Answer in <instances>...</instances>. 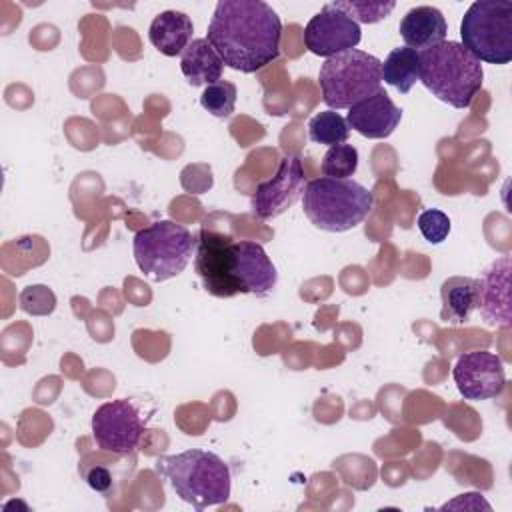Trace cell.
Wrapping results in <instances>:
<instances>
[{
  "label": "cell",
  "mask_w": 512,
  "mask_h": 512,
  "mask_svg": "<svg viewBox=\"0 0 512 512\" xmlns=\"http://www.w3.org/2000/svg\"><path fill=\"white\" fill-rule=\"evenodd\" d=\"M206 40L224 66L252 74L280 56L282 22L264 0H220L212 12Z\"/></svg>",
  "instance_id": "6da1fadb"
},
{
  "label": "cell",
  "mask_w": 512,
  "mask_h": 512,
  "mask_svg": "<svg viewBox=\"0 0 512 512\" xmlns=\"http://www.w3.org/2000/svg\"><path fill=\"white\" fill-rule=\"evenodd\" d=\"M194 270L208 294L232 298L254 294L266 298L278 282L276 266L254 240H232L222 232L200 230L196 238Z\"/></svg>",
  "instance_id": "7a4b0ae2"
},
{
  "label": "cell",
  "mask_w": 512,
  "mask_h": 512,
  "mask_svg": "<svg viewBox=\"0 0 512 512\" xmlns=\"http://www.w3.org/2000/svg\"><path fill=\"white\" fill-rule=\"evenodd\" d=\"M156 472L168 480L180 500L196 510L220 506L230 496V468L214 452L184 450L156 460Z\"/></svg>",
  "instance_id": "3957f363"
},
{
  "label": "cell",
  "mask_w": 512,
  "mask_h": 512,
  "mask_svg": "<svg viewBox=\"0 0 512 512\" xmlns=\"http://www.w3.org/2000/svg\"><path fill=\"white\" fill-rule=\"evenodd\" d=\"M420 82L438 100L464 110L482 88L484 68L460 42L444 40L420 52Z\"/></svg>",
  "instance_id": "277c9868"
},
{
  "label": "cell",
  "mask_w": 512,
  "mask_h": 512,
  "mask_svg": "<svg viewBox=\"0 0 512 512\" xmlns=\"http://www.w3.org/2000/svg\"><path fill=\"white\" fill-rule=\"evenodd\" d=\"M374 196L352 178L320 176L306 182L302 210L306 218L324 232H348L372 210Z\"/></svg>",
  "instance_id": "5b68a950"
},
{
  "label": "cell",
  "mask_w": 512,
  "mask_h": 512,
  "mask_svg": "<svg viewBox=\"0 0 512 512\" xmlns=\"http://www.w3.org/2000/svg\"><path fill=\"white\" fill-rule=\"evenodd\" d=\"M382 60L352 48L324 60L318 72L322 100L330 110L352 108L382 88Z\"/></svg>",
  "instance_id": "8992f818"
},
{
  "label": "cell",
  "mask_w": 512,
  "mask_h": 512,
  "mask_svg": "<svg viewBox=\"0 0 512 512\" xmlns=\"http://www.w3.org/2000/svg\"><path fill=\"white\" fill-rule=\"evenodd\" d=\"M196 252V238L192 232L174 220H158L134 234V260L154 282H164L178 276Z\"/></svg>",
  "instance_id": "52a82bcc"
},
{
  "label": "cell",
  "mask_w": 512,
  "mask_h": 512,
  "mask_svg": "<svg viewBox=\"0 0 512 512\" xmlns=\"http://www.w3.org/2000/svg\"><path fill=\"white\" fill-rule=\"evenodd\" d=\"M462 46L480 62L508 64L512 60V2L478 0L460 22Z\"/></svg>",
  "instance_id": "ba28073f"
},
{
  "label": "cell",
  "mask_w": 512,
  "mask_h": 512,
  "mask_svg": "<svg viewBox=\"0 0 512 512\" xmlns=\"http://www.w3.org/2000/svg\"><path fill=\"white\" fill-rule=\"evenodd\" d=\"M144 424L138 406L128 398L100 404L90 422L98 448L112 454H130L142 438Z\"/></svg>",
  "instance_id": "9c48e42d"
},
{
  "label": "cell",
  "mask_w": 512,
  "mask_h": 512,
  "mask_svg": "<svg viewBox=\"0 0 512 512\" xmlns=\"http://www.w3.org/2000/svg\"><path fill=\"white\" fill-rule=\"evenodd\" d=\"M306 188V176L302 158L286 154L280 160L272 178L260 182L250 196L252 214L260 220H270L286 212L296 200L302 198Z\"/></svg>",
  "instance_id": "30bf717a"
},
{
  "label": "cell",
  "mask_w": 512,
  "mask_h": 512,
  "mask_svg": "<svg viewBox=\"0 0 512 512\" xmlns=\"http://www.w3.org/2000/svg\"><path fill=\"white\" fill-rule=\"evenodd\" d=\"M360 38V24L354 22L346 12L338 10L332 2L324 4L322 10L316 12L304 28L306 48L322 58H330L356 48Z\"/></svg>",
  "instance_id": "8fae6325"
},
{
  "label": "cell",
  "mask_w": 512,
  "mask_h": 512,
  "mask_svg": "<svg viewBox=\"0 0 512 512\" xmlns=\"http://www.w3.org/2000/svg\"><path fill=\"white\" fill-rule=\"evenodd\" d=\"M452 378L464 400H490L504 390L506 370L498 354L472 350L456 360Z\"/></svg>",
  "instance_id": "7c38bea8"
},
{
  "label": "cell",
  "mask_w": 512,
  "mask_h": 512,
  "mask_svg": "<svg viewBox=\"0 0 512 512\" xmlns=\"http://www.w3.org/2000/svg\"><path fill=\"white\" fill-rule=\"evenodd\" d=\"M478 282L480 316L490 326H510V256L494 260Z\"/></svg>",
  "instance_id": "4fadbf2b"
},
{
  "label": "cell",
  "mask_w": 512,
  "mask_h": 512,
  "mask_svg": "<svg viewBox=\"0 0 512 512\" xmlns=\"http://www.w3.org/2000/svg\"><path fill=\"white\" fill-rule=\"evenodd\" d=\"M402 110L392 102V98L380 88L376 94L364 98L362 102L348 108L346 124L354 132L370 140L388 138L400 124Z\"/></svg>",
  "instance_id": "5bb4252c"
},
{
  "label": "cell",
  "mask_w": 512,
  "mask_h": 512,
  "mask_svg": "<svg viewBox=\"0 0 512 512\" xmlns=\"http://www.w3.org/2000/svg\"><path fill=\"white\" fill-rule=\"evenodd\" d=\"M400 36L404 44L416 52L428 50L446 40V18L434 6L410 8L400 20Z\"/></svg>",
  "instance_id": "9a60e30c"
},
{
  "label": "cell",
  "mask_w": 512,
  "mask_h": 512,
  "mask_svg": "<svg viewBox=\"0 0 512 512\" xmlns=\"http://www.w3.org/2000/svg\"><path fill=\"white\" fill-rule=\"evenodd\" d=\"M192 32L194 24L186 12L164 10L154 16L148 28V38L160 54L180 56L192 42Z\"/></svg>",
  "instance_id": "2e32d148"
},
{
  "label": "cell",
  "mask_w": 512,
  "mask_h": 512,
  "mask_svg": "<svg viewBox=\"0 0 512 512\" xmlns=\"http://www.w3.org/2000/svg\"><path fill=\"white\" fill-rule=\"evenodd\" d=\"M180 70L190 86H208L222 80L224 62L206 38H194L180 54Z\"/></svg>",
  "instance_id": "e0dca14e"
},
{
  "label": "cell",
  "mask_w": 512,
  "mask_h": 512,
  "mask_svg": "<svg viewBox=\"0 0 512 512\" xmlns=\"http://www.w3.org/2000/svg\"><path fill=\"white\" fill-rule=\"evenodd\" d=\"M440 318L448 324H464L478 308V282L470 276H452L440 286Z\"/></svg>",
  "instance_id": "ac0fdd59"
},
{
  "label": "cell",
  "mask_w": 512,
  "mask_h": 512,
  "mask_svg": "<svg viewBox=\"0 0 512 512\" xmlns=\"http://www.w3.org/2000/svg\"><path fill=\"white\" fill-rule=\"evenodd\" d=\"M382 80L394 86L400 94H408L416 82H420V52L398 46L388 52L382 62Z\"/></svg>",
  "instance_id": "d6986e66"
},
{
  "label": "cell",
  "mask_w": 512,
  "mask_h": 512,
  "mask_svg": "<svg viewBox=\"0 0 512 512\" xmlns=\"http://www.w3.org/2000/svg\"><path fill=\"white\" fill-rule=\"evenodd\" d=\"M308 136L312 142L330 148L336 144H344L350 136V128L346 124V118H342L336 110H324L310 118Z\"/></svg>",
  "instance_id": "ffe728a7"
},
{
  "label": "cell",
  "mask_w": 512,
  "mask_h": 512,
  "mask_svg": "<svg viewBox=\"0 0 512 512\" xmlns=\"http://www.w3.org/2000/svg\"><path fill=\"white\" fill-rule=\"evenodd\" d=\"M236 96L238 90L234 82L218 80L204 88V92L200 94V106L216 118H228L234 112Z\"/></svg>",
  "instance_id": "44dd1931"
},
{
  "label": "cell",
  "mask_w": 512,
  "mask_h": 512,
  "mask_svg": "<svg viewBox=\"0 0 512 512\" xmlns=\"http://www.w3.org/2000/svg\"><path fill=\"white\" fill-rule=\"evenodd\" d=\"M322 174L330 178H350L358 170V150L352 144L330 146L322 158Z\"/></svg>",
  "instance_id": "7402d4cb"
},
{
  "label": "cell",
  "mask_w": 512,
  "mask_h": 512,
  "mask_svg": "<svg viewBox=\"0 0 512 512\" xmlns=\"http://www.w3.org/2000/svg\"><path fill=\"white\" fill-rule=\"evenodd\" d=\"M416 226L428 244H442L450 234V218L438 208H426L418 214Z\"/></svg>",
  "instance_id": "603a6c76"
},
{
  "label": "cell",
  "mask_w": 512,
  "mask_h": 512,
  "mask_svg": "<svg viewBox=\"0 0 512 512\" xmlns=\"http://www.w3.org/2000/svg\"><path fill=\"white\" fill-rule=\"evenodd\" d=\"M338 10L346 12L354 22H364V24H374L382 18H386L394 10V2H356V0H346V2H332Z\"/></svg>",
  "instance_id": "cb8c5ba5"
},
{
  "label": "cell",
  "mask_w": 512,
  "mask_h": 512,
  "mask_svg": "<svg viewBox=\"0 0 512 512\" xmlns=\"http://www.w3.org/2000/svg\"><path fill=\"white\" fill-rule=\"evenodd\" d=\"M84 480L92 490H96L100 494H106L112 488V474L102 464H96V466H90L88 470H84Z\"/></svg>",
  "instance_id": "d4e9b609"
}]
</instances>
